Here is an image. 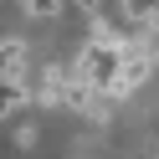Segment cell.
Wrapping results in <instances>:
<instances>
[{
	"instance_id": "obj_2",
	"label": "cell",
	"mask_w": 159,
	"mask_h": 159,
	"mask_svg": "<svg viewBox=\"0 0 159 159\" xmlns=\"http://www.w3.org/2000/svg\"><path fill=\"white\" fill-rule=\"evenodd\" d=\"M26 62H31V41L0 36V82H26Z\"/></svg>"
},
{
	"instance_id": "obj_3",
	"label": "cell",
	"mask_w": 159,
	"mask_h": 159,
	"mask_svg": "<svg viewBox=\"0 0 159 159\" xmlns=\"http://www.w3.org/2000/svg\"><path fill=\"white\" fill-rule=\"evenodd\" d=\"M26 103H31V82H0V118L21 113Z\"/></svg>"
},
{
	"instance_id": "obj_5",
	"label": "cell",
	"mask_w": 159,
	"mask_h": 159,
	"mask_svg": "<svg viewBox=\"0 0 159 159\" xmlns=\"http://www.w3.org/2000/svg\"><path fill=\"white\" fill-rule=\"evenodd\" d=\"M36 139H41L36 123H21V128H16V149H36Z\"/></svg>"
},
{
	"instance_id": "obj_4",
	"label": "cell",
	"mask_w": 159,
	"mask_h": 159,
	"mask_svg": "<svg viewBox=\"0 0 159 159\" xmlns=\"http://www.w3.org/2000/svg\"><path fill=\"white\" fill-rule=\"evenodd\" d=\"M21 5H26V16H31V21H52L67 0H21Z\"/></svg>"
},
{
	"instance_id": "obj_8",
	"label": "cell",
	"mask_w": 159,
	"mask_h": 159,
	"mask_svg": "<svg viewBox=\"0 0 159 159\" xmlns=\"http://www.w3.org/2000/svg\"><path fill=\"white\" fill-rule=\"evenodd\" d=\"M118 5H128V0H118Z\"/></svg>"
},
{
	"instance_id": "obj_6",
	"label": "cell",
	"mask_w": 159,
	"mask_h": 159,
	"mask_svg": "<svg viewBox=\"0 0 159 159\" xmlns=\"http://www.w3.org/2000/svg\"><path fill=\"white\" fill-rule=\"evenodd\" d=\"M72 5H77L82 16H98V11H103V0H72Z\"/></svg>"
},
{
	"instance_id": "obj_1",
	"label": "cell",
	"mask_w": 159,
	"mask_h": 159,
	"mask_svg": "<svg viewBox=\"0 0 159 159\" xmlns=\"http://www.w3.org/2000/svg\"><path fill=\"white\" fill-rule=\"evenodd\" d=\"M118 57H123V46H113V41H82V52L72 57V82H87V87H98V93H108V82L118 77Z\"/></svg>"
},
{
	"instance_id": "obj_7",
	"label": "cell",
	"mask_w": 159,
	"mask_h": 159,
	"mask_svg": "<svg viewBox=\"0 0 159 159\" xmlns=\"http://www.w3.org/2000/svg\"><path fill=\"white\" fill-rule=\"evenodd\" d=\"M149 62H154V72H159V36L149 41Z\"/></svg>"
}]
</instances>
